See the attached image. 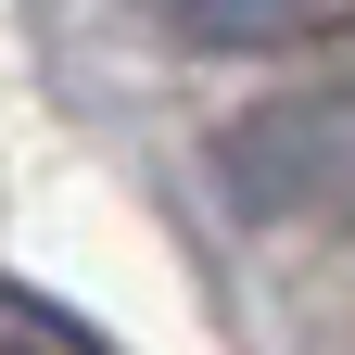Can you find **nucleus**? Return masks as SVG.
Segmentation results:
<instances>
[{
  "label": "nucleus",
  "mask_w": 355,
  "mask_h": 355,
  "mask_svg": "<svg viewBox=\"0 0 355 355\" xmlns=\"http://www.w3.org/2000/svg\"><path fill=\"white\" fill-rule=\"evenodd\" d=\"M292 127L330 153V178H355V102H343V114H292Z\"/></svg>",
  "instance_id": "obj_1"
}]
</instances>
